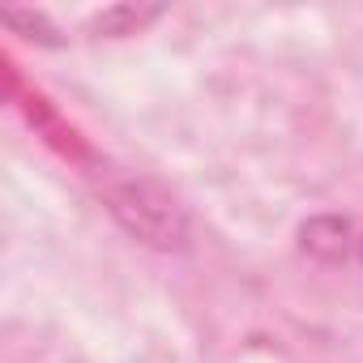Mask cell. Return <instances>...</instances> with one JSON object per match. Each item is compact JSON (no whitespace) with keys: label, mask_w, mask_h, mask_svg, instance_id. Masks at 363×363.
Listing matches in <instances>:
<instances>
[{"label":"cell","mask_w":363,"mask_h":363,"mask_svg":"<svg viewBox=\"0 0 363 363\" xmlns=\"http://www.w3.org/2000/svg\"><path fill=\"white\" fill-rule=\"evenodd\" d=\"M158 18H162L158 5H107L103 13L90 18V35H99V39H128V35H141Z\"/></svg>","instance_id":"cell-4"},{"label":"cell","mask_w":363,"mask_h":363,"mask_svg":"<svg viewBox=\"0 0 363 363\" xmlns=\"http://www.w3.org/2000/svg\"><path fill=\"white\" fill-rule=\"evenodd\" d=\"M299 248L312 257V261H325V265H337L350 257L354 248V223L346 214H316L299 227Z\"/></svg>","instance_id":"cell-2"},{"label":"cell","mask_w":363,"mask_h":363,"mask_svg":"<svg viewBox=\"0 0 363 363\" xmlns=\"http://www.w3.org/2000/svg\"><path fill=\"white\" fill-rule=\"evenodd\" d=\"M22 107H26L30 124H35V128H39V133H43L60 154H69V158H77V162H86V158H90V150H86V141L77 137V128H73V124H65V120L52 111V103H48L43 94H30Z\"/></svg>","instance_id":"cell-3"},{"label":"cell","mask_w":363,"mask_h":363,"mask_svg":"<svg viewBox=\"0 0 363 363\" xmlns=\"http://www.w3.org/2000/svg\"><path fill=\"white\" fill-rule=\"evenodd\" d=\"M103 206L116 218V227L154 252H184L193 240L189 210L175 201L171 189H162L150 175H107L103 179Z\"/></svg>","instance_id":"cell-1"},{"label":"cell","mask_w":363,"mask_h":363,"mask_svg":"<svg viewBox=\"0 0 363 363\" xmlns=\"http://www.w3.org/2000/svg\"><path fill=\"white\" fill-rule=\"evenodd\" d=\"M5 26L18 30V35H26V39H39V43H60L56 26L43 13H35V9H5Z\"/></svg>","instance_id":"cell-5"}]
</instances>
